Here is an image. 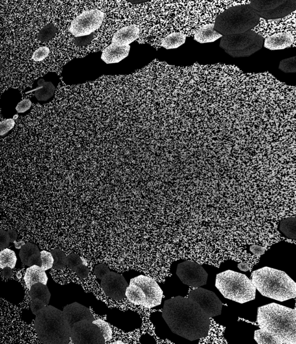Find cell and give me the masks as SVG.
<instances>
[{
	"mask_svg": "<svg viewBox=\"0 0 296 344\" xmlns=\"http://www.w3.org/2000/svg\"><path fill=\"white\" fill-rule=\"evenodd\" d=\"M140 29L136 25L125 26L116 32L112 38V43L121 46H129L139 37Z\"/></svg>",
	"mask_w": 296,
	"mask_h": 344,
	"instance_id": "ac0fdd59",
	"label": "cell"
},
{
	"mask_svg": "<svg viewBox=\"0 0 296 344\" xmlns=\"http://www.w3.org/2000/svg\"><path fill=\"white\" fill-rule=\"evenodd\" d=\"M50 50L47 47H39L38 49L36 50L33 55H32V59L35 62H41L45 59H46L49 54H50Z\"/></svg>",
	"mask_w": 296,
	"mask_h": 344,
	"instance_id": "8d00e7d4",
	"label": "cell"
},
{
	"mask_svg": "<svg viewBox=\"0 0 296 344\" xmlns=\"http://www.w3.org/2000/svg\"><path fill=\"white\" fill-rule=\"evenodd\" d=\"M261 17L249 5L229 8L217 16L214 30L222 36L242 34L258 25Z\"/></svg>",
	"mask_w": 296,
	"mask_h": 344,
	"instance_id": "5b68a950",
	"label": "cell"
},
{
	"mask_svg": "<svg viewBox=\"0 0 296 344\" xmlns=\"http://www.w3.org/2000/svg\"><path fill=\"white\" fill-rule=\"evenodd\" d=\"M177 275L184 284L193 287L206 285L208 275L201 265L196 262L186 261L178 265Z\"/></svg>",
	"mask_w": 296,
	"mask_h": 344,
	"instance_id": "30bf717a",
	"label": "cell"
},
{
	"mask_svg": "<svg viewBox=\"0 0 296 344\" xmlns=\"http://www.w3.org/2000/svg\"><path fill=\"white\" fill-rule=\"evenodd\" d=\"M18 234L14 230H0V249L3 250L17 240Z\"/></svg>",
	"mask_w": 296,
	"mask_h": 344,
	"instance_id": "83f0119b",
	"label": "cell"
},
{
	"mask_svg": "<svg viewBox=\"0 0 296 344\" xmlns=\"http://www.w3.org/2000/svg\"><path fill=\"white\" fill-rule=\"evenodd\" d=\"M295 42L294 36L289 32H281L267 37L264 46L270 50H279L290 47Z\"/></svg>",
	"mask_w": 296,
	"mask_h": 344,
	"instance_id": "2e32d148",
	"label": "cell"
},
{
	"mask_svg": "<svg viewBox=\"0 0 296 344\" xmlns=\"http://www.w3.org/2000/svg\"><path fill=\"white\" fill-rule=\"evenodd\" d=\"M54 259V265L52 269L56 270H62L67 265V256L66 254L59 249H54L51 252Z\"/></svg>",
	"mask_w": 296,
	"mask_h": 344,
	"instance_id": "4dcf8cb0",
	"label": "cell"
},
{
	"mask_svg": "<svg viewBox=\"0 0 296 344\" xmlns=\"http://www.w3.org/2000/svg\"><path fill=\"white\" fill-rule=\"evenodd\" d=\"M280 229L287 237L295 240V219L294 217L283 220L280 225Z\"/></svg>",
	"mask_w": 296,
	"mask_h": 344,
	"instance_id": "f546056e",
	"label": "cell"
},
{
	"mask_svg": "<svg viewBox=\"0 0 296 344\" xmlns=\"http://www.w3.org/2000/svg\"><path fill=\"white\" fill-rule=\"evenodd\" d=\"M253 285L263 296L283 302L296 297V283L283 271L265 266L253 271Z\"/></svg>",
	"mask_w": 296,
	"mask_h": 344,
	"instance_id": "3957f363",
	"label": "cell"
},
{
	"mask_svg": "<svg viewBox=\"0 0 296 344\" xmlns=\"http://www.w3.org/2000/svg\"><path fill=\"white\" fill-rule=\"evenodd\" d=\"M15 125L14 119H6L0 122V136H5Z\"/></svg>",
	"mask_w": 296,
	"mask_h": 344,
	"instance_id": "74e56055",
	"label": "cell"
},
{
	"mask_svg": "<svg viewBox=\"0 0 296 344\" xmlns=\"http://www.w3.org/2000/svg\"><path fill=\"white\" fill-rule=\"evenodd\" d=\"M24 280L27 288L30 290L31 287L35 283H41L47 285L48 278L46 271L43 270L39 266L34 265L26 270Z\"/></svg>",
	"mask_w": 296,
	"mask_h": 344,
	"instance_id": "d6986e66",
	"label": "cell"
},
{
	"mask_svg": "<svg viewBox=\"0 0 296 344\" xmlns=\"http://www.w3.org/2000/svg\"><path fill=\"white\" fill-rule=\"evenodd\" d=\"M238 268L242 271H248L250 270L249 266L245 262H241L238 265Z\"/></svg>",
	"mask_w": 296,
	"mask_h": 344,
	"instance_id": "bcb514c9",
	"label": "cell"
},
{
	"mask_svg": "<svg viewBox=\"0 0 296 344\" xmlns=\"http://www.w3.org/2000/svg\"><path fill=\"white\" fill-rule=\"evenodd\" d=\"M32 103L29 99H24L19 102L16 107V110L19 113H24L29 110Z\"/></svg>",
	"mask_w": 296,
	"mask_h": 344,
	"instance_id": "60d3db41",
	"label": "cell"
},
{
	"mask_svg": "<svg viewBox=\"0 0 296 344\" xmlns=\"http://www.w3.org/2000/svg\"><path fill=\"white\" fill-rule=\"evenodd\" d=\"M257 322L277 344L296 343V311L277 303L258 308Z\"/></svg>",
	"mask_w": 296,
	"mask_h": 344,
	"instance_id": "7a4b0ae2",
	"label": "cell"
},
{
	"mask_svg": "<svg viewBox=\"0 0 296 344\" xmlns=\"http://www.w3.org/2000/svg\"><path fill=\"white\" fill-rule=\"evenodd\" d=\"M19 256L24 265L28 266L34 265L40 266L42 265L39 248L32 243L28 242L22 246L20 249Z\"/></svg>",
	"mask_w": 296,
	"mask_h": 344,
	"instance_id": "e0dca14e",
	"label": "cell"
},
{
	"mask_svg": "<svg viewBox=\"0 0 296 344\" xmlns=\"http://www.w3.org/2000/svg\"><path fill=\"white\" fill-rule=\"evenodd\" d=\"M40 258H41L42 265L40 266L44 271L52 269L54 265V259L51 252L43 250L40 252Z\"/></svg>",
	"mask_w": 296,
	"mask_h": 344,
	"instance_id": "e575fe53",
	"label": "cell"
},
{
	"mask_svg": "<svg viewBox=\"0 0 296 344\" xmlns=\"http://www.w3.org/2000/svg\"><path fill=\"white\" fill-rule=\"evenodd\" d=\"M47 305L43 301L38 298L31 299L30 304L31 310L32 314L35 316L38 314L39 311L43 309Z\"/></svg>",
	"mask_w": 296,
	"mask_h": 344,
	"instance_id": "ab89813d",
	"label": "cell"
},
{
	"mask_svg": "<svg viewBox=\"0 0 296 344\" xmlns=\"http://www.w3.org/2000/svg\"><path fill=\"white\" fill-rule=\"evenodd\" d=\"M186 35L181 33H173L162 40L161 47L165 49H176L183 45L186 42Z\"/></svg>",
	"mask_w": 296,
	"mask_h": 344,
	"instance_id": "d4e9b609",
	"label": "cell"
},
{
	"mask_svg": "<svg viewBox=\"0 0 296 344\" xmlns=\"http://www.w3.org/2000/svg\"><path fill=\"white\" fill-rule=\"evenodd\" d=\"M57 31H58V29H57L54 24H48L39 30L38 34V39L42 43L50 41L55 37Z\"/></svg>",
	"mask_w": 296,
	"mask_h": 344,
	"instance_id": "f1b7e54d",
	"label": "cell"
},
{
	"mask_svg": "<svg viewBox=\"0 0 296 344\" xmlns=\"http://www.w3.org/2000/svg\"><path fill=\"white\" fill-rule=\"evenodd\" d=\"M222 35L214 30V23L206 24L198 29L194 34V39L201 44L213 43Z\"/></svg>",
	"mask_w": 296,
	"mask_h": 344,
	"instance_id": "44dd1931",
	"label": "cell"
},
{
	"mask_svg": "<svg viewBox=\"0 0 296 344\" xmlns=\"http://www.w3.org/2000/svg\"><path fill=\"white\" fill-rule=\"evenodd\" d=\"M93 35V34L88 35L87 39H84L83 37H80V39H76V43H78L81 42H82V44L84 43V45H86V43H89L91 41V40L93 37V36H92Z\"/></svg>",
	"mask_w": 296,
	"mask_h": 344,
	"instance_id": "f6af8a7d",
	"label": "cell"
},
{
	"mask_svg": "<svg viewBox=\"0 0 296 344\" xmlns=\"http://www.w3.org/2000/svg\"><path fill=\"white\" fill-rule=\"evenodd\" d=\"M296 10V1H285L276 9L258 13L261 18L266 19H275L286 17Z\"/></svg>",
	"mask_w": 296,
	"mask_h": 344,
	"instance_id": "ffe728a7",
	"label": "cell"
},
{
	"mask_svg": "<svg viewBox=\"0 0 296 344\" xmlns=\"http://www.w3.org/2000/svg\"><path fill=\"white\" fill-rule=\"evenodd\" d=\"M30 297L31 299L38 298L47 305L50 303L51 294L47 285L41 283H35L30 289Z\"/></svg>",
	"mask_w": 296,
	"mask_h": 344,
	"instance_id": "cb8c5ba5",
	"label": "cell"
},
{
	"mask_svg": "<svg viewBox=\"0 0 296 344\" xmlns=\"http://www.w3.org/2000/svg\"><path fill=\"white\" fill-rule=\"evenodd\" d=\"M125 297L134 304L143 306L146 301V295L140 287L130 283L125 293Z\"/></svg>",
	"mask_w": 296,
	"mask_h": 344,
	"instance_id": "603a6c76",
	"label": "cell"
},
{
	"mask_svg": "<svg viewBox=\"0 0 296 344\" xmlns=\"http://www.w3.org/2000/svg\"><path fill=\"white\" fill-rule=\"evenodd\" d=\"M279 70L285 73H294L296 72V57L282 60L279 64Z\"/></svg>",
	"mask_w": 296,
	"mask_h": 344,
	"instance_id": "836d02e7",
	"label": "cell"
},
{
	"mask_svg": "<svg viewBox=\"0 0 296 344\" xmlns=\"http://www.w3.org/2000/svg\"><path fill=\"white\" fill-rule=\"evenodd\" d=\"M130 50V46H121L112 43L103 51L101 59L107 64L119 63L128 57Z\"/></svg>",
	"mask_w": 296,
	"mask_h": 344,
	"instance_id": "9a60e30c",
	"label": "cell"
},
{
	"mask_svg": "<svg viewBox=\"0 0 296 344\" xmlns=\"http://www.w3.org/2000/svg\"><path fill=\"white\" fill-rule=\"evenodd\" d=\"M104 19V13L95 9L83 12L73 20L69 31L76 37L92 34L99 29Z\"/></svg>",
	"mask_w": 296,
	"mask_h": 344,
	"instance_id": "ba28073f",
	"label": "cell"
},
{
	"mask_svg": "<svg viewBox=\"0 0 296 344\" xmlns=\"http://www.w3.org/2000/svg\"><path fill=\"white\" fill-rule=\"evenodd\" d=\"M3 275L4 278L7 279L11 278L13 275V271L9 266H6L3 269Z\"/></svg>",
	"mask_w": 296,
	"mask_h": 344,
	"instance_id": "ee69618b",
	"label": "cell"
},
{
	"mask_svg": "<svg viewBox=\"0 0 296 344\" xmlns=\"http://www.w3.org/2000/svg\"><path fill=\"white\" fill-rule=\"evenodd\" d=\"M0 339H1V335H0Z\"/></svg>",
	"mask_w": 296,
	"mask_h": 344,
	"instance_id": "681fc988",
	"label": "cell"
},
{
	"mask_svg": "<svg viewBox=\"0 0 296 344\" xmlns=\"http://www.w3.org/2000/svg\"><path fill=\"white\" fill-rule=\"evenodd\" d=\"M216 286L225 298L240 303L253 300L257 289L245 275L227 270L217 275Z\"/></svg>",
	"mask_w": 296,
	"mask_h": 344,
	"instance_id": "8992f818",
	"label": "cell"
},
{
	"mask_svg": "<svg viewBox=\"0 0 296 344\" xmlns=\"http://www.w3.org/2000/svg\"><path fill=\"white\" fill-rule=\"evenodd\" d=\"M163 317L174 334L189 341L208 335L210 318L194 299L177 296L164 302Z\"/></svg>",
	"mask_w": 296,
	"mask_h": 344,
	"instance_id": "6da1fadb",
	"label": "cell"
},
{
	"mask_svg": "<svg viewBox=\"0 0 296 344\" xmlns=\"http://www.w3.org/2000/svg\"><path fill=\"white\" fill-rule=\"evenodd\" d=\"M71 339L75 344H103L104 336L99 327L89 320L77 322L71 327Z\"/></svg>",
	"mask_w": 296,
	"mask_h": 344,
	"instance_id": "9c48e42d",
	"label": "cell"
},
{
	"mask_svg": "<svg viewBox=\"0 0 296 344\" xmlns=\"http://www.w3.org/2000/svg\"><path fill=\"white\" fill-rule=\"evenodd\" d=\"M37 84L38 86L37 88L28 93L34 92L35 98L41 102L47 101L54 96L56 88L52 83L46 82L44 79H40L38 81Z\"/></svg>",
	"mask_w": 296,
	"mask_h": 344,
	"instance_id": "7402d4cb",
	"label": "cell"
},
{
	"mask_svg": "<svg viewBox=\"0 0 296 344\" xmlns=\"http://www.w3.org/2000/svg\"><path fill=\"white\" fill-rule=\"evenodd\" d=\"M2 67H3V63L2 62V60H0V71H1V70H2Z\"/></svg>",
	"mask_w": 296,
	"mask_h": 344,
	"instance_id": "c3c4849f",
	"label": "cell"
},
{
	"mask_svg": "<svg viewBox=\"0 0 296 344\" xmlns=\"http://www.w3.org/2000/svg\"><path fill=\"white\" fill-rule=\"evenodd\" d=\"M75 273L77 276L80 279H84L88 278L89 274V270L88 268L87 265L85 264L84 261L76 269L75 271Z\"/></svg>",
	"mask_w": 296,
	"mask_h": 344,
	"instance_id": "b9f144b4",
	"label": "cell"
},
{
	"mask_svg": "<svg viewBox=\"0 0 296 344\" xmlns=\"http://www.w3.org/2000/svg\"><path fill=\"white\" fill-rule=\"evenodd\" d=\"M188 297L196 301L210 318L221 314L223 303L213 291L197 287L190 291Z\"/></svg>",
	"mask_w": 296,
	"mask_h": 344,
	"instance_id": "7c38bea8",
	"label": "cell"
},
{
	"mask_svg": "<svg viewBox=\"0 0 296 344\" xmlns=\"http://www.w3.org/2000/svg\"><path fill=\"white\" fill-rule=\"evenodd\" d=\"M130 283L139 286L144 291L146 301L143 307L151 309L161 304L163 292L155 279L141 275L132 279Z\"/></svg>",
	"mask_w": 296,
	"mask_h": 344,
	"instance_id": "8fae6325",
	"label": "cell"
},
{
	"mask_svg": "<svg viewBox=\"0 0 296 344\" xmlns=\"http://www.w3.org/2000/svg\"><path fill=\"white\" fill-rule=\"evenodd\" d=\"M34 327L43 343L67 344L70 341L71 327L63 312L52 305L39 311L36 315Z\"/></svg>",
	"mask_w": 296,
	"mask_h": 344,
	"instance_id": "277c9868",
	"label": "cell"
},
{
	"mask_svg": "<svg viewBox=\"0 0 296 344\" xmlns=\"http://www.w3.org/2000/svg\"><path fill=\"white\" fill-rule=\"evenodd\" d=\"M264 38L253 30L222 36L220 47L233 58L248 57L262 49Z\"/></svg>",
	"mask_w": 296,
	"mask_h": 344,
	"instance_id": "52a82bcc",
	"label": "cell"
},
{
	"mask_svg": "<svg viewBox=\"0 0 296 344\" xmlns=\"http://www.w3.org/2000/svg\"><path fill=\"white\" fill-rule=\"evenodd\" d=\"M128 286V282L122 275L111 271L101 279V287L104 294L115 300H121L125 297Z\"/></svg>",
	"mask_w": 296,
	"mask_h": 344,
	"instance_id": "4fadbf2b",
	"label": "cell"
},
{
	"mask_svg": "<svg viewBox=\"0 0 296 344\" xmlns=\"http://www.w3.org/2000/svg\"><path fill=\"white\" fill-rule=\"evenodd\" d=\"M93 323L99 327L105 341H109L112 338V330L107 322L103 320L98 319L95 320Z\"/></svg>",
	"mask_w": 296,
	"mask_h": 344,
	"instance_id": "d6a6232c",
	"label": "cell"
},
{
	"mask_svg": "<svg viewBox=\"0 0 296 344\" xmlns=\"http://www.w3.org/2000/svg\"><path fill=\"white\" fill-rule=\"evenodd\" d=\"M254 339L259 344H277L272 336L262 329L255 331Z\"/></svg>",
	"mask_w": 296,
	"mask_h": 344,
	"instance_id": "1f68e13d",
	"label": "cell"
},
{
	"mask_svg": "<svg viewBox=\"0 0 296 344\" xmlns=\"http://www.w3.org/2000/svg\"><path fill=\"white\" fill-rule=\"evenodd\" d=\"M250 251L252 252L255 256H262L265 252V248L263 246L253 245L250 246Z\"/></svg>",
	"mask_w": 296,
	"mask_h": 344,
	"instance_id": "7bdbcfd3",
	"label": "cell"
},
{
	"mask_svg": "<svg viewBox=\"0 0 296 344\" xmlns=\"http://www.w3.org/2000/svg\"><path fill=\"white\" fill-rule=\"evenodd\" d=\"M17 262V257L14 251L6 248L0 252V269H4L9 266L14 269Z\"/></svg>",
	"mask_w": 296,
	"mask_h": 344,
	"instance_id": "484cf974",
	"label": "cell"
},
{
	"mask_svg": "<svg viewBox=\"0 0 296 344\" xmlns=\"http://www.w3.org/2000/svg\"><path fill=\"white\" fill-rule=\"evenodd\" d=\"M285 1H252L249 3L250 7L258 13L269 11L276 9Z\"/></svg>",
	"mask_w": 296,
	"mask_h": 344,
	"instance_id": "4316f807",
	"label": "cell"
},
{
	"mask_svg": "<svg viewBox=\"0 0 296 344\" xmlns=\"http://www.w3.org/2000/svg\"><path fill=\"white\" fill-rule=\"evenodd\" d=\"M83 260L78 255L75 253H71L67 256V266L68 268L73 271L76 270L78 267L82 264Z\"/></svg>",
	"mask_w": 296,
	"mask_h": 344,
	"instance_id": "d590c367",
	"label": "cell"
},
{
	"mask_svg": "<svg viewBox=\"0 0 296 344\" xmlns=\"http://www.w3.org/2000/svg\"><path fill=\"white\" fill-rule=\"evenodd\" d=\"M110 272L108 267L104 264H99L95 266L94 274L96 277L99 279H102L105 275Z\"/></svg>",
	"mask_w": 296,
	"mask_h": 344,
	"instance_id": "f35d334b",
	"label": "cell"
},
{
	"mask_svg": "<svg viewBox=\"0 0 296 344\" xmlns=\"http://www.w3.org/2000/svg\"><path fill=\"white\" fill-rule=\"evenodd\" d=\"M15 245V248L17 249H21L22 246L24 245H25L26 243L24 242V241H20V242H16L15 241L14 242Z\"/></svg>",
	"mask_w": 296,
	"mask_h": 344,
	"instance_id": "7dc6e473",
	"label": "cell"
},
{
	"mask_svg": "<svg viewBox=\"0 0 296 344\" xmlns=\"http://www.w3.org/2000/svg\"><path fill=\"white\" fill-rule=\"evenodd\" d=\"M63 312L71 327L75 323L82 320L92 322L95 320L90 309L76 302L65 307Z\"/></svg>",
	"mask_w": 296,
	"mask_h": 344,
	"instance_id": "5bb4252c",
	"label": "cell"
}]
</instances>
